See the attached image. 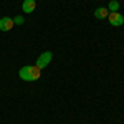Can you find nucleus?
Instances as JSON below:
<instances>
[{
	"label": "nucleus",
	"mask_w": 124,
	"mask_h": 124,
	"mask_svg": "<svg viewBox=\"0 0 124 124\" xmlns=\"http://www.w3.org/2000/svg\"><path fill=\"white\" fill-rule=\"evenodd\" d=\"M35 8H37V2H35V0H23L22 10H23L25 13H31V12H35Z\"/></svg>",
	"instance_id": "obj_5"
},
{
	"label": "nucleus",
	"mask_w": 124,
	"mask_h": 124,
	"mask_svg": "<svg viewBox=\"0 0 124 124\" xmlns=\"http://www.w3.org/2000/svg\"><path fill=\"white\" fill-rule=\"evenodd\" d=\"M51 58H53V53H51V51H43L38 56V60H37V66H38L40 70L46 68L48 65H50V61H51Z\"/></svg>",
	"instance_id": "obj_2"
},
{
	"label": "nucleus",
	"mask_w": 124,
	"mask_h": 124,
	"mask_svg": "<svg viewBox=\"0 0 124 124\" xmlns=\"http://www.w3.org/2000/svg\"><path fill=\"white\" fill-rule=\"evenodd\" d=\"M13 23H15V25H23L25 20H23V17H15V18H13Z\"/></svg>",
	"instance_id": "obj_8"
},
{
	"label": "nucleus",
	"mask_w": 124,
	"mask_h": 124,
	"mask_svg": "<svg viewBox=\"0 0 124 124\" xmlns=\"http://www.w3.org/2000/svg\"><path fill=\"white\" fill-rule=\"evenodd\" d=\"M13 18H10V17H3V18H0V31H10V30L13 28Z\"/></svg>",
	"instance_id": "obj_4"
},
{
	"label": "nucleus",
	"mask_w": 124,
	"mask_h": 124,
	"mask_svg": "<svg viewBox=\"0 0 124 124\" xmlns=\"http://www.w3.org/2000/svg\"><path fill=\"white\" fill-rule=\"evenodd\" d=\"M108 15H109V10L106 8V7H99V8L94 10V17L98 20H104L108 18Z\"/></svg>",
	"instance_id": "obj_6"
},
{
	"label": "nucleus",
	"mask_w": 124,
	"mask_h": 124,
	"mask_svg": "<svg viewBox=\"0 0 124 124\" xmlns=\"http://www.w3.org/2000/svg\"><path fill=\"white\" fill-rule=\"evenodd\" d=\"M18 76L23 79V81H37L41 76V70H40L37 65H27V66L20 68Z\"/></svg>",
	"instance_id": "obj_1"
},
{
	"label": "nucleus",
	"mask_w": 124,
	"mask_h": 124,
	"mask_svg": "<svg viewBox=\"0 0 124 124\" xmlns=\"http://www.w3.org/2000/svg\"><path fill=\"white\" fill-rule=\"evenodd\" d=\"M108 22H109L113 27H121V25H124V17L119 13V12H109Z\"/></svg>",
	"instance_id": "obj_3"
},
{
	"label": "nucleus",
	"mask_w": 124,
	"mask_h": 124,
	"mask_svg": "<svg viewBox=\"0 0 124 124\" xmlns=\"http://www.w3.org/2000/svg\"><path fill=\"white\" fill-rule=\"evenodd\" d=\"M108 10H109V12H117V10H119V2H117V0H111L109 5H108Z\"/></svg>",
	"instance_id": "obj_7"
}]
</instances>
